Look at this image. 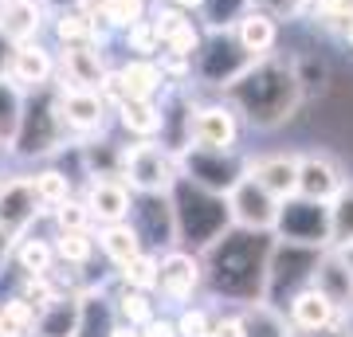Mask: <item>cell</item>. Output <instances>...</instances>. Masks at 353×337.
Returning a JSON list of instances; mask_svg holds the SVG:
<instances>
[{
    "label": "cell",
    "instance_id": "obj_1",
    "mask_svg": "<svg viewBox=\"0 0 353 337\" xmlns=\"http://www.w3.org/2000/svg\"><path fill=\"white\" fill-rule=\"evenodd\" d=\"M275 236L271 232H248V227H228L220 239H212L201 251V275L204 290L216 302L228 306H252L263 302V278H267V255Z\"/></svg>",
    "mask_w": 353,
    "mask_h": 337
},
{
    "label": "cell",
    "instance_id": "obj_2",
    "mask_svg": "<svg viewBox=\"0 0 353 337\" xmlns=\"http://www.w3.org/2000/svg\"><path fill=\"white\" fill-rule=\"evenodd\" d=\"M220 94L236 110V118L243 125L259 130V134L283 130L306 102L303 90H299V79L290 71V59H283L279 51L263 55V59H252Z\"/></svg>",
    "mask_w": 353,
    "mask_h": 337
},
{
    "label": "cell",
    "instance_id": "obj_3",
    "mask_svg": "<svg viewBox=\"0 0 353 337\" xmlns=\"http://www.w3.org/2000/svg\"><path fill=\"white\" fill-rule=\"evenodd\" d=\"M165 196L173 208L176 247H189L201 255L212 239H220L232 227V208H228V196H220V192H208V188L176 176Z\"/></svg>",
    "mask_w": 353,
    "mask_h": 337
},
{
    "label": "cell",
    "instance_id": "obj_4",
    "mask_svg": "<svg viewBox=\"0 0 353 337\" xmlns=\"http://www.w3.org/2000/svg\"><path fill=\"white\" fill-rule=\"evenodd\" d=\"M67 145H71V138H67L59 110H55V87L24 94L20 122H16L4 153H12L16 161H48L55 153H63Z\"/></svg>",
    "mask_w": 353,
    "mask_h": 337
},
{
    "label": "cell",
    "instance_id": "obj_5",
    "mask_svg": "<svg viewBox=\"0 0 353 337\" xmlns=\"http://www.w3.org/2000/svg\"><path fill=\"white\" fill-rule=\"evenodd\" d=\"M322 251L326 247H306V243L275 239V243H271V255H267V278H263V302L267 306L283 310L290 302V294H299L303 287H310Z\"/></svg>",
    "mask_w": 353,
    "mask_h": 337
},
{
    "label": "cell",
    "instance_id": "obj_6",
    "mask_svg": "<svg viewBox=\"0 0 353 337\" xmlns=\"http://www.w3.org/2000/svg\"><path fill=\"white\" fill-rule=\"evenodd\" d=\"M176 153L161 145L157 138L145 141H126L122 145V161H118V181L130 192H169L176 181Z\"/></svg>",
    "mask_w": 353,
    "mask_h": 337
},
{
    "label": "cell",
    "instance_id": "obj_7",
    "mask_svg": "<svg viewBox=\"0 0 353 337\" xmlns=\"http://www.w3.org/2000/svg\"><path fill=\"white\" fill-rule=\"evenodd\" d=\"M248 161L252 157H243L240 150H201V145L176 150V173L208 192H220V196L236 188V181L248 173Z\"/></svg>",
    "mask_w": 353,
    "mask_h": 337
},
{
    "label": "cell",
    "instance_id": "obj_8",
    "mask_svg": "<svg viewBox=\"0 0 353 337\" xmlns=\"http://www.w3.org/2000/svg\"><path fill=\"white\" fill-rule=\"evenodd\" d=\"M55 110H59V122H63L71 145L102 138L114 122L110 102L102 99L99 90H83V87H55Z\"/></svg>",
    "mask_w": 353,
    "mask_h": 337
},
{
    "label": "cell",
    "instance_id": "obj_9",
    "mask_svg": "<svg viewBox=\"0 0 353 337\" xmlns=\"http://www.w3.org/2000/svg\"><path fill=\"white\" fill-rule=\"evenodd\" d=\"M271 236L287 243H306V247H330V208L322 200H306L294 192L279 200Z\"/></svg>",
    "mask_w": 353,
    "mask_h": 337
},
{
    "label": "cell",
    "instance_id": "obj_10",
    "mask_svg": "<svg viewBox=\"0 0 353 337\" xmlns=\"http://www.w3.org/2000/svg\"><path fill=\"white\" fill-rule=\"evenodd\" d=\"M248 63H252V55H243L240 43L232 39V32H204L201 51L192 55V79L189 83L208 87V90H224Z\"/></svg>",
    "mask_w": 353,
    "mask_h": 337
},
{
    "label": "cell",
    "instance_id": "obj_11",
    "mask_svg": "<svg viewBox=\"0 0 353 337\" xmlns=\"http://www.w3.org/2000/svg\"><path fill=\"white\" fill-rule=\"evenodd\" d=\"M243 122L224 99L216 102H192L189 122H185V145L201 150H240Z\"/></svg>",
    "mask_w": 353,
    "mask_h": 337
},
{
    "label": "cell",
    "instance_id": "obj_12",
    "mask_svg": "<svg viewBox=\"0 0 353 337\" xmlns=\"http://www.w3.org/2000/svg\"><path fill=\"white\" fill-rule=\"evenodd\" d=\"M204 290V275H201V255L189 247H165L157 255V298L169 306H185Z\"/></svg>",
    "mask_w": 353,
    "mask_h": 337
},
{
    "label": "cell",
    "instance_id": "obj_13",
    "mask_svg": "<svg viewBox=\"0 0 353 337\" xmlns=\"http://www.w3.org/2000/svg\"><path fill=\"white\" fill-rule=\"evenodd\" d=\"M130 224H134V232H138L145 251H157L161 255L165 247H176L173 208H169V196L165 192H134Z\"/></svg>",
    "mask_w": 353,
    "mask_h": 337
},
{
    "label": "cell",
    "instance_id": "obj_14",
    "mask_svg": "<svg viewBox=\"0 0 353 337\" xmlns=\"http://www.w3.org/2000/svg\"><path fill=\"white\" fill-rule=\"evenodd\" d=\"M106 75H110L106 48H94V43H71V48H55V83H51V87L99 90Z\"/></svg>",
    "mask_w": 353,
    "mask_h": 337
},
{
    "label": "cell",
    "instance_id": "obj_15",
    "mask_svg": "<svg viewBox=\"0 0 353 337\" xmlns=\"http://www.w3.org/2000/svg\"><path fill=\"white\" fill-rule=\"evenodd\" d=\"M150 24L161 39V51L165 55H181V59H192L204 43V28L192 12H181L173 4H150ZM157 51V55H161Z\"/></svg>",
    "mask_w": 353,
    "mask_h": 337
},
{
    "label": "cell",
    "instance_id": "obj_16",
    "mask_svg": "<svg viewBox=\"0 0 353 337\" xmlns=\"http://www.w3.org/2000/svg\"><path fill=\"white\" fill-rule=\"evenodd\" d=\"M43 208L36 200V188H32V173H8L0 176V232L8 236H20L36 224Z\"/></svg>",
    "mask_w": 353,
    "mask_h": 337
},
{
    "label": "cell",
    "instance_id": "obj_17",
    "mask_svg": "<svg viewBox=\"0 0 353 337\" xmlns=\"http://www.w3.org/2000/svg\"><path fill=\"white\" fill-rule=\"evenodd\" d=\"M228 208H232V224L248 227V232H271L275 227V212H279V200L267 192L255 176L243 173L236 181V188L228 192Z\"/></svg>",
    "mask_w": 353,
    "mask_h": 337
},
{
    "label": "cell",
    "instance_id": "obj_18",
    "mask_svg": "<svg viewBox=\"0 0 353 337\" xmlns=\"http://www.w3.org/2000/svg\"><path fill=\"white\" fill-rule=\"evenodd\" d=\"M4 79H8L12 87H20L24 94L51 87V83H55V48H48L43 39L12 43V59H8Z\"/></svg>",
    "mask_w": 353,
    "mask_h": 337
},
{
    "label": "cell",
    "instance_id": "obj_19",
    "mask_svg": "<svg viewBox=\"0 0 353 337\" xmlns=\"http://www.w3.org/2000/svg\"><path fill=\"white\" fill-rule=\"evenodd\" d=\"M83 204H87L94 227H99V224H118V220H130L134 192H130L118 176H87Z\"/></svg>",
    "mask_w": 353,
    "mask_h": 337
},
{
    "label": "cell",
    "instance_id": "obj_20",
    "mask_svg": "<svg viewBox=\"0 0 353 337\" xmlns=\"http://www.w3.org/2000/svg\"><path fill=\"white\" fill-rule=\"evenodd\" d=\"M345 181L350 176H345V169L334 157H326V153H299V196L330 204L345 188Z\"/></svg>",
    "mask_w": 353,
    "mask_h": 337
},
{
    "label": "cell",
    "instance_id": "obj_21",
    "mask_svg": "<svg viewBox=\"0 0 353 337\" xmlns=\"http://www.w3.org/2000/svg\"><path fill=\"white\" fill-rule=\"evenodd\" d=\"M48 32L55 36V48H71V43H94V48H110L114 32L102 20H90L71 4H55L48 20Z\"/></svg>",
    "mask_w": 353,
    "mask_h": 337
},
{
    "label": "cell",
    "instance_id": "obj_22",
    "mask_svg": "<svg viewBox=\"0 0 353 337\" xmlns=\"http://www.w3.org/2000/svg\"><path fill=\"white\" fill-rule=\"evenodd\" d=\"M51 20L48 0H0V32L12 43H28V39H43Z\"/></svg>",
    "mask_w": 353,
    "mask_h": 337
},
{
    "label": "cell",
    "instance_id": "obj_23",
    "mask_svg": "<svg viewBox=\"0 0 353 337\" xmlns=\"http://www.w3.org/2000/svg\"><path fill=\"white\" fill-rule=\"evenodd\" d=\"M114 75L122 83V94L126 99H165L169 94V79H165L161 63L157 59H138V55H126V59L114 67Z\"/></svg>",
    "mask_w": 353,
    "mask_h": 337
},
{
    "label": "cell",
    "instance_id": "obj_24",
    "mask_svg": "<svg viewBox=\"0 0 353 337\" xmlns=\"http://www.w3.org/2000/svg\"><path fill=\"white\" fill-rule=\"evenodd\" d=\"M248 176H255L259 185L275 200H287L299 192V153H263L248 161Z\"/></svg>",
    "mask_w": 353,
    "mask_h": 337
},
{
    "label": "cell",
    "instance_id": "obj_25",
    "mask_svg": "<svg viewBox=\"0 0 353 337\" xmlns=\"http://www.w3.org/2000/svg\"><path fill=\"white\" fill-rule=\"evenodd\" d=\"M232 39L240 43L243 55H252V59H263V55H275L279 51V39H283V24L279 20H271L267 12H255V8H248V12L232 24Z\"/></svg>",
    "mask_w": 353,
    "mask_h": 337
},
{
    "label": "cell",
    "instance_id": "obj_26",
    "mask_svg": "<svg viewBox=\"0 0 353 337\" xmlns=\"http://www.w3.org/2000/svg\"><path fill=\"white\" fill-rule=\"evenodd\" d=\"M161 99H122L114 106V125L126 134L130 141H145V138H161Z\"/></svg>",
    "mask_w": 353,
    "mask_h": 337
},
{
    "label": "cell",
    "instance_id": "obj_27",
    "mask_svg": "<svg viewBox=\"0 0 353 337\" xmlns=\"http://www.w3.org/2000/svg\"><path fill=\"white\" fill-rule=\"evenodd\" d=\"M283 314H287V322H290L294 334H310V329H318V325H326L330 318H338L341 310L318 287H303L299 294H290V302L283 306Z\"/></svg>",
    "mask_w": 353,
    "mask_h": 337
},
{
    "label": "cell",
    "instance_id": "obj_28",
    "mask_svg": "<svg viewBox=\"0 0 353 337\" xmlns=\"http://www.w3.org/2000/svg\"><path fill=\"white\" fill-rule=\"evenodd\" d=\"M310 287L322 290V294H326V298L334 302L341 314H353V278H350L345 263H341V255L334 247L322 251V259H318V267H314Z\"/></svg>",
    "mask_w": 353,
    "mask_h": 337
},
{
    "label": "cell",
    "instance_id": "obj_29",
    "mask_svg": "<svg viewBox=\"0 0 353 337\" xmlns=\"http://www.w3.org/2000/svg\"><path fill=\"white\" fill-rule=\"evenodd\" d=\"M43 220V216H39ZM8 263H16V271L20 275H51L55 271V251H51V232L48 236H36V224L20 232L12 239V255Z\"/></svg>",
    "mask_w": 353,
    "mask_h": 337
},
{
    "label": "cell",
    "instance_id": "obj_30",
    "mask_svg": "<svg viewBox=\"0 0 353 337\" xmlns=\"http://www.w3.org/2000/svg\"><path fill=\"white\" fill-rule=\"evenodd\" d=\"M118 314H114V298L102 287H83L79 290V329L75 337H110Z\"/></svg>",
    "mask_w": 353,
    "mask_h": 337
},
{
    "label": "cell",
    "instance_id": "obj_31",
    "mask_svg": "<svg viewBox=\"0 0 353 337\" xmlns=\"http://www.w3.org/2000/svg\"><path fill=\"white\" fill-rule=\"evenodd\" d=\"M79 329V290H59L48 306L36 310V337H75Z\"/></svg>",
    "mask_w": 353,
    "mask_h": 337
},
{
    "label": "cell",
    "instance_id": "obj_32",
    "mask_svg": "<svg viewBox=\"0 0 353 337\" xmlns=\"http://www.w3.org/2000/svg\"><path fill=\"white\" fill-rule=\"evenodd\" d=\"M94 247H99V255L118 271L122 263L134 259V255L141 251V239H138V232H134L130 220H118V224H99L94 227Z\"/></svg>",
    "mask_w": 353,
    "mask_h": 337
},
{
    "label": "cell",
    "instance_id": "obj_33",
    "mask_svg": "<svg viewBox=\"0 0 353 337\" xmlns=\"http://www.w3.org/2000/svg\"><path fill=\"white\" fill-rule=\"evenodd\" d=\"M51 251H55V263L63 267V271H87L99 247H94V227L87 232H51Z\"/></svg>",
    "mask_w": 353,
    "mask_h": 337
},
{
    "label": "cell",
    "instance_id": "obj_34",
    "mask_svg": "<svg viewBox=\"0 0 353 337\" xmlns=\"http://www.w3.org/2000/svg\"><path fill=\"white\" fill-rule=\"evenodd\" d=\"M114 298V314H118V322L126 325H145L157 314V294H150V290H134V287H122L118 283V290L110 294Z\"/></svg>",
    "mask_w": 353,
    "mask_h": 337
},
{
    "label": "cell",
    "instance_id": "obj_35",
    "mask_svg": "<svg viewBox=\"0 0 353 337\" xmlns=\"http://www.w3.org/2000/svg\"><path fill=\"white\" fill-rule=\"evenodd\" d=\"M243 337H290L287 314L275 310V306H267V302H252V306H243Z\"/></svg>",
    "mask_w": 353,
    "mask_h": 337
},
{
    "label": "cell",
    "instance_id": "obj_36",
    "mask_svg": "<svg viewBox=\"0 0 353 337\" xmlns=\"http://www.w3.org/2000/svg\"><path fill=\"white\" fill-rule=\"evenodd\" d=\"M32 188H36V200H39L43 212H51L55 204H63L67 196H75V181H71V173L55 169V165L36 169V173H32Z\"/></svg>",
    "mask_w": 353,
    "mask_h": 337
},
{
    "label": "cell",
    "instance_id": "obj_37",
    "mask_svg": "<svg viewBox=\"0 0 353 337\" xmlns=\"http://www.w3.org/2000/svg\"><path fill=\"white\" fill-rule=\"evenodd\" d=\"M0 337H36V306L20 294L0 302Z\"/></svg>",
    "mask_w": 353,
    "mask_h": 337
},
{
    "label": "cell",
    "instance_id": "obj_38",
    "mask_svg": "<svg viewBox=\"0 0 353 337\" xmlns=\"http://www.w3.org/2000/svg\"><path fill=\"white\" fill-rule=\"evenodd\" d=\"M114 278L122 283V287H134V290H157V251H145L141 247L134 259H126L118 271H114Z\"/></svg>",
    "mask_w": 353,
    "mask_h": 337
},
{
    "label": "cell",
    "instance_id": "obj_39",
    "mask_svg": "<svg viewBox=\"0 0 353 337\" xmlns=\"http://www.w3.org/2000/svg\"><path fill=\"white\" fill-rule=\"evenodd\" d=\"M353 12V0H306V16L314 28H322L326 36H341V28Z\"/></svg>",
    "mask_w": 353,
    "mask_h": 337
},
{
    "label": "cell",
    "instance_id": "obj_40",
    "mask_svg": "<svg viewBox=\"0 0 353 337\" xmlns=\"http://www.w3.org/2000/svg\"><path fill=\"white\" fill-rule=\"evenodd\" d=\"M326 208H330V247L353 243V185L350 181H345V188L330 200Z\"/></svg>",
    "mask_w": 353,
    "mask_h": 337
},
{
    "label": "cell",
    "instance_id": "obj_41",
    "mask_svg": "<svg viewBox=\"0 0 353 337\" xmlns=\"http://www.w3.org/2000/svg\"><path fill=\"white\" fill-rule=\"evenodd\" d=\"M248 8H252L248 0H204L196 20H201L204 32H232V24H236Z\"/></svg>",
    "mask_w": 353,
    "mask_h": 337
},
{
    "label": "cell",
    "instance_id": "obj_42",
    "mask_svg": "<svg viewBox=\"0 0 353 337\" xmlns=\"http://www.w3.org/2000/svg\"><path fill=\"white\" fill-rule=\"evenodd\" d=\"M145 16H150V0H102V8H99V20L110 28L114 36L126 32L130 24L145 20Z\"/></svg>",
    "mask_w": 353,
    "mask_h": 337
},
{
    "label": "cell",
    "instance_id": "obj_43",
    "mask_svg": "<svg viewBox=\"0 0 353 337\" xmlns=\"http://www.w3.org/2000/svg\"><path fill=\"white\" fill-rule=\"evenodd\" d=\"M43 220L51 224V232H87V227H94L83 196H67L63 204H55L51 212H43Z\"/></svg>",
    "mask_w": 353,
    "mask_h": 337
},
{
    "label": "cell",
    "instance_id": "obj_44",
    "mask_svg": "<svg viewBox=\"0 0 353 337\" xmlns=\"http://www.w3.org/2000/svg\"><path fill=\"white\" fill-rule=\"evenodd\" d=\"M290 71H294V79H299V90H303V99H310V94H322L330 83V67L326 59H318V55H290Z\"/></svg>",
    "mask_w": 353,
    "mask_h": 337
},
{
    "label": "cell",
    "instance_id": "obj_45",
    "mask_svg": "<svg viewBox=\"0 0 353 337\" xmlns=\"http://www.w3.org/2000/svg\"><path fill=\"white\" fill-rule=\"evenodd\" d=\"M118 36H122L126 55H138V59H157V51H161V39H157V32H153L150 16L138 20V24H130L126 32H118Z\"/></svg>",
    "mask_w": 353,
    "mask_h": 337
},
{
    "label": "cell",
    "instance_id": "obj_46",
    "mask_svg": "<svg viewBox=\"0 0 353 337\" xmlns=\"http://www.w3.org/2000/svg\"><path fill=\"white\" fill-rule=\"evenodd\" d=\"M176 337H208L212 329V310L201 306V302H185V306H176Z\"/></svg>",
    "mask_w": 353,
    "mask_h": 337
},
{
    "label": "cell",
    "instance_id": "obj_47",
    "mask_svg": "<svg viewBox=\"0 0 353 337\" xmlns=\"http://www.w3.org/2000/svg\"><path fill=\"white\" fill-rule=\"evenodd\" d=\"M20 106H24V90L0 79V145H8V138H12L16 122H20Z\"/></svg>",
    "mask_w": 353,
    "mask_h": 337
},
{
    "label": "cell",
    "instance_id": "obj_48",
    "mask_svg": "<svg viewBox=\"0 0 353 337\" xmlns=\"http://www.w3.org/2000/svg\"><path fill=\"white\" fill-rule=\"evenodd\" d=\"M255 12H267L279 24H290V20H303L306 16V0H248Z\"/></svg>",
    "mask_w": 353,
    "mask_h": 337
},
{
    "label": "cell",
    "instance_id": "obj_49",
    "mask_svg": "<svg viewBox=\"0 0 353 337\" xmlns=\"http://www.w3.org/2000/svg\"><path fill=\"white\" fill-rule=\"evenodd\" d=\"M208 337H243V314L228 310V314H212V329Z\"/></svg>",
    "mask_w": 353,
    "mask_h": 337
},
{
    "label": "cell",
    "instance_id": "obj_50",
    "mask_svg": "<svg viewBox=\"0 0 353 337\" xmlns=\"http://www.w3.org/2000/svg\"><path fill=\"white\" fill-rule=\"evenodd\" d=\"M299 337H353V314H338V318H330L326 325H318V329L299 334Z\"/></svg>",
    "mask_w": 353,
    "mask_h": 337
},
{
    "label": "cell",
    "instance_id": "obj_51",
    "mask_svg": "<svg viewBox=\"0 0 353 337\" xmlns=\"http://www.w3.org/2000/svg\"><path fill=\"white\" fill-rule=\"evenodd\" d=\"M141 337H176L173 318H165V314H153L150 322L141 325Z\"/></svg>",
    "mask_w": 353,
    "mask_h": 337
},
{
    "label": "cell",
    "instance_id": "obj_52",
    "mask_svg": "<svg viewBox=\"0 0 353 337\" xmlns=\"http://www.w3.org/2000/svg\"><path fill=\"white\" fill-rule=\"evenodd\" d=\"M8 59H12V39L0 32V79H4V71H8Z\"/></svg>",
    "mask_w": 353,
    "mask_h": 337
},
{
    "label": "cell",
    "instance_id": "obj_53",
    "mask_svg": "<svg viewBox=\"0 0 353 337\" xmlns=\"http://www.w3.org/2000/svg\"><path fill=\"white\" fill-rule=\"evenodd\" d=\"M8 255H12V236L0 232V275H4V267H8Z\"/></svg>",
    "mask_w": 353,
    "mask_h": 337
},
{
    "label": "cell",
    "instance_id": "obj_54",
    "mask_svg": "<svg viewBox=\"0 0 353 337\" xmlns=\"http://www.w3.org/2000/svg\"><path fill=\"white\" fill-rule=\"evenodd\" d=\"M110 337H141V329L138 325H126V322H114Z\"/></svg>",
    "mask_w": 353,
    "mask_h": 337
},
{
    "label": "cell",
    "instance_id": "obj_55",
    "mask_svg": "<svg viewBox=\"0 0 353 337\" xmlns=\"http://www.w3.org/2000/svg\"><path fill=\"white\" fill-rule=\"evenodd\" d=\"M165 4H173V8H181V12H192V16H196L204 0H165Z\"/></svg>",
    "mask_w": 353,
    "mask_h": 337
},
{
    "label": "cell",
    "instance_id": "obj_56",
    "mask_svg": "<svg viewBox=\"0 0 353 337\" xmlns=\"http://www.w3.org/2000/svg\"><path fill=\"white\" fill-rule=\"evenodd\" d=\"M341 255V263H345V271H350V278H353V243H345V247H334Z\"/></svg>",
    "mask_w": 353,
    "mask_h": 337
},
{
    "label": "cell",
    "instance_id": "obj_57",
    "mask_svg": "<svg viewBox=\"0 0 353 337\" xmlns=\"http://www.w3.org/2000/svg\"><path fill=\"white\" fill-rule=\"evenodd\" d=\"M341 43H345V48H353V12H350V20H345V28H341Z\"/></svg>",
    "mask_w": 353,
    "mask_h": 337
},
{
    "label": "cell",
    "instance_id": "obj_58",
    "mask_svg": "<svg viewBox=\"0 0 353 337\" xmlns=\"http://www.w3.org/2000/svg\"><path fill=\"white\" fill-rule=\"evenodd\" d=\"M150 4H161V0H150Z\"/></svg>",
    "mask_w": 353,
    "mask_h": 337
},
{
    "label": "cell",
    "instance_id": "obj_59",
    "mask_svg": "<svg viewBox=\"0 0 353 337\" xmlns=\"http://www.w3.org/2000/svg\"><path fill=\"white\" fill-rule=\"evenodd\" d=\"M290 337H299V334H290Z\"/></svg>",
    "mask_w": 353,
    "mask_h": 337
},
{
    "label": "cell",
    "instance_id": "obj_60",
    "mask_svg": "<svg viewBox=\"0 0 353 337\" xmlns=\"http://www.w3.org/2000/svg\"><path fill=\"white\" fill-rule=\"evenodd\" d=\"M0 150H4V145H0Z\"/></svg>",
    "mask_w": 353,
    "mask_h": 337
}]
</instances>
